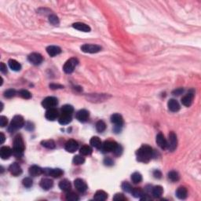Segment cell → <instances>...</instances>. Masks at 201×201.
Masks as SVG:
<instances>
[{"label": "cell", "mask_w": 201, "mask_h": 201, "mask_svg": "<svg viewBox=\"0 0 201 201\" xmlns=\"http://www.w3.org/2000/svg\"><path fill=\"white\" fill-rule=\"evenodd\" d=\"M7 123H8V120H7V118L4 116H0V126L2 127H6L7 125Z\"/></svg>", "instance_id": "47"}, {"label": "cell", "mask_w": 201, "mask_h": 201, "mask_svg": "<svg viewBox=\"0 0 201 201\" xmlns=\"http://www.w3.org/2000/svg\"><path fill=\"white\" fill-rule=\"evenodd\" d=\"M73 27L75 28V29H76V30L81 31V32H90V26L87 25V24L82 23V22H77V23L73 24Z\"/></svg>", "instance_id": "22"}, {"label": "cell", "mask_w": 201, "mask_h": 201, "mask_svg": "<svg viewBox=\"0 0 201 201\" xmlns=\"http://www.w3.org/2000/svg\"><path fill=\"white\" fill-rule=\"evenodd\" d=\"M9 66L13 71H15V72H18L21 69V64L18 61H17L16 60H14V59H10L9 61Z\"/></svg>", "instance_id": "30"}, {"label": "cell", "mask_w": 201, "mask_h": 201, "mask_svg": "<svg viewBox=\"0 0 201 201\" xmlns=\"http://www.w3.org/2000/svg\"><path fill=\"white\" fill-rule=\"evenodd\" d=\"M43 174V169L39 166L33 165L29 168V175L32 177H36Z\"/></svg>", "instance_id": "24"}, {"label": "cell", "mask_w": 201, "mask_h": 201, "mask_svg": "<svg viewBox=\"0 0 201 201\" xmlns=\"http://www.w3.org/2000/svg\"><path fill=\"white\" fill-rule=\"evenodd\" d=\"M176 196L180 199H185L188 196V191L185 187H179L176 191Z\"/></svg>", "instance_id": "26"}, {"label": "cell", "mask_w": 201, "mask_h": 201, "mask_svg": "<svg viewBox=\"0 0 201 201\" xmlns=\"http://www.w3.org/2000/svg\"><path fill=\"white\" fill-rule=\"evenodd\" d=\"M6 140V138H5V135H4L3 133H0V144L2 145V144H3L4 141H5Z\"/></svg>", "instance_id": "54"}, {"label": "cell", "mask_w": 201, "mask_h": 201, "mask_svg": "<svg viewBox=\"0 0 201 201\" xmlns=\"http://www.w3.org/2000/svg\"><path fill=\"white\" fill-rule=\"evenodd\" d=\"M58 121L61 125H66V124H69V123H71V121H72V115L65 114V113H61L60 117H59Z\"/></svg>", "instance_id": "25"}, {"label": "cell", "mask_w": 201, "mask_h": 201, "mask_svg": "<svg viewBox=\"0 0 201 201\" xmlns=\"http://www.w3.org/2000/svg\"><path fill=\"white\" fill-rule=\"evenodd\" d=\"M156 141L157 145H159L162 149H165V148H168V141H167L166 138H164V136L161 133L157 134Z\"/></svg>", "instance_id": "18"}, {"label": "cell", "mask_w": 201, "mask_h": 201, "mask_svg": "<svg viewBox=\"0 0 201 201\" xmlns=\"http://www.w3.org/2000/svg\"><path fill=\"white\" fill-rule=\"evenodd\" d=\"M61 111V113L73 115V112H74V108H73V106L70 105V104H65V105L62 106Z\"/></svg>", "instance_id": "36"}, {"label": "cell", "mask_w": 201, "mask_h": 201, "mask_svg": "<svg viewBox=\"0 0 201 201\" xmlns=\"http://www.w3.org/2000/svg\"><path fill=\"white\" fill-rule=\"evenodd\" d=\"M82 156H89L92 153V148L89 145H83L80 150Z\"/></svg>", "instance_id": "35"}, {"label": "cell", "mask_w": 201, "mask_h": 201, "mask_svg": "<svg viewBox=\"0 0 201 201\" xmlns=\"http://www.w3.org/2000/svg\"><path fill=\"white\" fill-rule=\"evenodd\" d=\"M43 173L46 175H49V176H51L53 178H60L61 176H62L64 174L63 171L61 169H59V168H54V169H52V168H46V169H43Z\"/></svg>", "instance_id": "8"}, {"label": "cell", "mask_w": 201, "mask_h": 201, "mask_svg": "<svg viewBox=\"0 0 201 201\" xmlns=\"http://www.w3.org/2000/svg\"><path fill=\"white\" fill-rule=\"evenodd\" d=\"M126 197L124 196V194L122 193H117V194L115 195V196L113 197V200L116 201H122V200H126Z\"/></svg>", "instance_id": "46"}, {"label": "cell", "mask_w": 201, "mask_h": 201, "mask_svg": "<svg viewBox=\"0 0 201 201\" xmlns=\"http://www.w3.org/2000/svg\"><path fill=\"white\" fill-rule=\"evenodd\" d=\"M0 71H1V73H7L6 65L4 63H1V65H0Z\"/></svg>", "instance_id": "52"}, {"label": "cell", "mask_w": 201, "mask_h": 201, "mask_svg": "<svg viewBox=\"0 0 201 201\" xmlns=\"http://www.w3.org/2000/svg\"><path fill=\"white\" fill-rule=\"evenodd\" d=\"M28 61L34 65H39L42 62V57L40 53H32L28 56Z\"/></svg>", "instance_id": "10"}, {"label": "cell", "mask_w": 201, "mask_h": 201, "mask_svg": "<svg viewBox=\"0 0 201 201\" xmlns=\"http://www.w3.org/2000/svg\"><path fill=\"white\" fill-rule=\"evenodd\" d=\"M9 171L14 176H19L22 173V169L18 163H14L10 166Z\"/></svg>", "instance_id": "16"}, {"label": "cell", "mask_w": 201, "mask_h": 201, "mask_svg": "<svg viewBox=\"0 0 201 201\" xmlns=\"http://www.w3.org/2000/svg\"><path fill=\"white\" fill-rule=\"evenodd\" d=\"M106 129V124L104 121L102 120H99L96 124V130H97V132L99 133H102L103 131H105Z\"/></svg>", "instance_id": "37"}, {"label": "cell", "mask_w": 201, "mask_h": 201, "mask_svg": "<svg viewBox=\"0 0 201 201\" xmlns=\"http://www.w3.org/2000/svg\"><path fill=\"white\" fill-rule=\"evenodd\" d=\"M13 153V150L8 146H3L0 148V156L2 160L9 159Z\"/></svg>", "instance_id": "17"}, {"label": "cell", "mask_w": 201, "mask_h": 201, "mask_svg": "<svg viewBox=\"0 0 201 201\" xmlns=\"http://www.w3.org/2000/svg\"><path fill=\"white\" fill-rule=\"evenodd\" d=\"M153 154L152 148L148 145H143L136 152V156L138 161L141 163H148L151 160Z\"/></svg>", "instance_id": "1"}, {"label": "cell", "mask_w": 201, "mask_h": 201, "mask_svg": "<svg viewBox=\"0 0 201 201\" xmlns=\"http://www.w3.org/2000/svg\"><path fill=\"white\" fill-rule=\"evenodd\" d=\"M163 192H164V189L160 185H156L152 189V194L156 198L160 197L163 195Z\"/></svg>", "instance_id": "28"}, {"label": "cell", "mask_w": 201, "mask_h": 201, "mask_svg": "<svg viewBox=\"0 0 201 201\" xmlns=\"http://www.w3.org/2000/svg\"><path fill=\"white\" fill-rule=\"evenodd\" d=\"M74 185L76 189H77L79 192H84L87 191V183H86L83 179H81V178H77V179H76L74 182Z\"/></svg>", "instance_id": "12"}, {"label": "cell", "mask_w": 201, "mask_h": 201, "mask_svg": "<svg viewBox=\"0 0 201 201\" xmlns=\"http://www.w3.org/2000/svg\"><path fill=\"white\" fill-rule=\"evenodd\" d=\"M117 144L116 141H104V143L101 146V148L104 151V152H113L115 150V148H116Z\"/></svg>", "instance_id": "11"}, {"label": "cell", "mask_w": 201, "mask_h": 201, "mask_svg": "<svg viewBox=\"0 0 201 201\" xmlns=\"http://www.w3.org/2000/svg\"><path fill=\"white\" fill-rule=\"evenodd\" d=\"M41 144H42V146L46 148H49V149H53V148H54L55 146H56L54 141L52 139L42 141V142H41Z\"/></svg>", "instance_id": "32"}, {"label": "cell", "mask_w": 201, "mask_h": 201, "mask_svg": "<svg viewBox=\"0 0 201 201\" xmlns=\"http://www.w3.org/2000/svg\"><path fill=\"white\" fill-rule=\"evenodd\" d=\"M153 176L155 177L156 178L160 179V178H161V177H162V173H161L159 170H156V171H154L153 172Z\"/></svg>", "instance_id": "51"}, {"label": "cell", "mask_w": 201, "mask_h": 201, "mask_svg": "<svg viewBox=\"0 0 201 201\" xmlns=\"http://www.w3.org/2000/svg\"><path fill=\"white\" fill-rule=\"evenodd\" d=\"M25 149V142L23 138L21 135H17L14 140V148H13V153L17 157H20L23 155L24 151Z\"/></svg>", "instance_id": "2"}, {"label": "cell", "mask_w": 201, "mask_h": 201, "mask_svg": "<svg viewBox=\"0 0 201 201\" xmlns=\"http://www.w3.org/2000/svg\"><path fill=\"white\" fill-rule=\"evenodd\" d=\"M168 178H169V180L171 181V182H178V181L179 180L180 176H179L178 172L172 171L168 173Z\"/></svg>", "instance_id": "34"}, {"label": "cell", "mask_w": 201, "mask_h": 201, "mask_svg": "<svg viewBox=\"0 0 201 201\" xmlns=\"http://www.w3.org/2000/svg\"><path fill=\"white\" fill-rule=\"evenodd\" d=\"M122 152H123V148H122L121 145H117L116 148H115V150L113 151V152H114V154L116 156L121 155Z\"/></svg>", "instance_id": "48"}, {"label": "cell", "mask_w": 201, "mask_h": 201, "mask_svg": "<svg viewBox=\"0 0 201 201\" xmlns=\"http://www.w3.org/2000/svg\"><path fill=\"white\" fill-rule=\"evenodd\" d=\"M121 187H122V189H123V190L125 191V192H130V193H131L133 189H134V188H132V186H131V184L128 183V182H123V184H122V185H121Z\"/></svg>", "instance_id": "42"}, {"label": "cell", "mask_w": 201, "mask_h": 201, "mask_svg": "<svg viewBox=\"0 0 201 201\" xmlns=\"http://www.w3.org/2000/svg\"><path fill=\"white\" fill-rule=\"evenodd\" d=\"M78 63H79V61L76 58V57H73V58H70L69 60H68L67 61L65 62V64L64 65L63 70L65 73H68V74H70L74 71L75 68L77 65Z\"/></svg>", "instance_id": "4"}, {"label": "cell", "mask_w": 201, "mask_h": 201, "mask_svg": "<svg viewBox=\"0 0 201 201\" xmlns=\"http://www.w3.org/2000/svg\"><path fill=\"white\" fill-rule=\"evenodd\" d=\"M168 106L170 111L173 112H176L179 111V109H180V104L175 99L169 100V101L168 103Z\"/></svg>", "instance_id": "21"}, {"label": "cell", "mask_w": 201, "mask_h": 201, "mask_svg": "<svg viewBox=\"0 0 201 201\" xmlns=\"http://www.w3.org/2000/svg\"><path fill=\"white\" fill-rule=\"evenodd\" d=\"M59 116L58 111L53 108H49L47 109L46 114H45V117L49 121H53V120H57V118Z\"/></svg>", "instance_id": "14"}, {"label": "cell", "mask_w": 201, "mask_h": 201, "mask_svg": "<svg viewBox=\"0 0 201 201\" xmlns=\"http://www.w3.org/2000/svg\"><path fill=\"white\" fill-rule=\"evenodd\" d=\"M25 126V120L21 116L17 115L13 118L12 121L10 123V125L9 127L10 132H14L18 129H21Z\"/></svg>", "instance_id": "3"}, {"label": "cell", "mask_w": 201, "mask_h": 201, "mask_svg": "<svg viewBox=\"0 0 201 201\" xmlns=\"http://www.w3.org/2000/svg\"><path fill=\"white\" fill-rule=\"evenodd\" d=\"M58 104V100L54 97H47L42 101V105L44 108H53Z\"/></svg>", "instance_id": "5"}, {"label": "cell", "mask_w": 201, "mask_h": 201, "mask_svg": "<svg viewBox=\"0 0 201 201\" xmlns=\"http://www.w3.org/2000/svg\"><path fill=\"white\" fill-rule=\"evenodd\" d=\"M182 93H183V89L182 88H178V89H176L175 90H174L173 91V94L174 95H180V94H182Z\"/></svg>", "instance_id": "53"}, {"label": "cell", "mask_w": 201, "mask_h": 201, "mask_svg": "<svg viewBox=\"0 0 201 201\" xmlns=\"http://www.w3.org/2000/svg\"><path fill=\"white\" fill-rule=\"evenodd\" d=\"M46 52L50 57H55L61 53V49L57 46H49L46 48Z\"/></svg>", "instance_id": "20"}, {"label": "cell", "mask_w": 201, "mask_h": 201, "mask_svg": "<svg viewBox=\"0 0 201 201\" xmlns=\"http://www.w3.org/2000/svg\"><path fill=\"white\" fill-rule=\"evenodd\" d=\"M131 181L134 184H138L142 181V176L138 172H134L131 175Z\"/></svg>", "instance_id": "33"}, {"label": "cell", "mask_w": 201, "mask_h": 201, "mask_svg": "<svg viewBox=\"0 0 201 201\" xmlns=\"http://www.w3.org/2000/svg\"><path fill=\"white\" fill-rule=\"evenodd\" d=\"M107 198H108V194L103 190L97 191L94 196V199H95V200H98V201H104Z\"/></svg>", "instance_id": "27"}, {"label": "cell", "mask_w": 201, "mask_h": 201, "mask_svg": "<svg viewBox=\"0 0 201 201\" xmlns=\"http://www.w3.org/2000/svg\"><path fill=\"white\" fill-rule=\"evenodd\" d=\"M53 182L49 178H42L40 182V186L44 190H49L53 187Z\"/></svg>", "instance_id": "23"}, {"label": "cell", "mask_w": 201, "mask_h": 201, "mask_svg": "<svg viewBox=\"0 0 201 201\" xmlns=\"http://www.w3.org/2000/svg\"><path fill=\"white\" fill-rule=\"evenodd\" d=\"M59 188L61 190L65 191V192H69L71 189V183L67 179H64V180L61 181L59 183Z\"/></svg>", "instance_id": "29"}, {"label": "cell", "mask_w": 201, "mask_h": 201, "mask_svg": "<svg viewBox=\"0 0 201 201\" xmlns=\"http://www.w3.org/2000/svg\"><path fill=\"white\" fill-rule=\"evenodd\" d=\"M81 49L84 53H96L101 50V47L96 44H84L81 46Z\"/></svg>", "instance_id": "7"}, {"label": "cell", "mask_w": 201, "mask_h": 201, "mask_svg": "<svg viewBox=\"0 0 201 201\" xmlns=\"http://www.w3.org/2000/svg\"><path fill=\"white\" fill-rule=\"evenodd\" d=\"M111 122L113 124H115V126L116 127H120L124 124V119H123L121 115L115 113L111 116Z\"/></svg>", "instance_id": "15"}, {"label": "cell", "mask_w": 201, "mask_h": 201, "mask_svg": "<svg viewBox=\"0 0 201 201\" xmlns=\"http://www.w3.org/2000/svg\"><path fill=\"white\" fill-rule=\"evenodd\" d=\"M49 23L52 24L53 25H54V26H57V25H59V19L56 16V15H54V14H51V15H49Z\"/></svg>", "instance_id": "41"}, {"label": "cell", "mask_w": 201, "mask_h": 201, "mask_svg": "<svg viewBox=\"0 0 201 201\" xmlns=\"http://www.w3.org/2000/svg\"><path fill=\"white\" fill-rule=\"evenodd\" d=\"M79 148V144H78L77 141L76 140L71 139L69 141H68L67 142L65 143V148L67 152H71V153H73V152H75L76 150L78 149Z\"/></svg>", "instance_id": "9"}, {"label": "cell", "mask_w": 201, "mask_h": 201, "mask_svg": "<svg viewBox=\"0 0 201 201\" xmlns=\"http://www.w3.org/2000/svg\"><path fill=\"white\" fill-rule=\"evenodd\" d=\"M15 95H16V90H14V89H9V90H6L4 92V96L7 98H11Z\"/></svg>", "instance_id": "45"}, {"label": "cell", "mask_w": 201, "mask_h": 201, "mask_svg": "<svg viewBox=\"0 0 201 201\" xmlns=\"http://www.w3.org/2000/svg\"><path fill=\"white\" fill-rule=\"evenodd\" d=\"M131 193H132V195L134 196V197L139 198V199L143 196V195H144V192H143V191L141 190V189H138V188L133 189Z\"/></svg>", "instance_id": "43"}, {"label": "cell", "mask_w": 201, "mask_h": 201, "mask_svg": "<svg viewBox=\"0 0 201 201\" xmlns=\"http://www.w3.org/2000/svg\"><path fill=\"white\" fill-rule=\"evenodd\" d=\"M73 164H76V165H81V164H83L85 162L84 157H83L80 155H76V156H74L73 160Z\"/></svg>", "instance_id": "38"}, {"label": "cell", "mask_w": 201, "mask_h": 201, "mask_svg": "<svg viewBox=\"0 0 201 201\" xmlns=\"http://www.w3.org/2000/svg\"><path fill=\"white\" fill-rule=\"evenodd\" d=\"M178 145V139H177V135L175 132H171L169 134V139L168 141V149L171 152H174L177 148Z\"/></svg>", "instance_id": "6"}, {"label": "cell", "mask_w": 201, "mask_h": 201, "mask_svg": "<svg viewBox=\"0 0 201 201\" xmlns=\"http://www.w3.org/2000/svg\"><path fill=\"white\" fill-rule=\"evenodd\" d=\"M193 99H194V94H193V93H189V94L184 96L182 98V104L186 106V107H189V106L192 104Z\"/></svg>", "instance_id": "19"}, {"label": "cell", "mask_w": 201, "mask_h": 201, "mask_svg": "<svg viewBox=\"0 0 201 201\" xmlns=\"http://www.w3.org/2000/svg\"><path fill=\"white\" fill-rule=\"evenodd\" d=\"M49 87L52 90H56V89H62L63 88V86L60 84H54V83H52V84L49 85Z\"/></svg>", "instance_id": "50"}, {"label": "cell", "mask_w": 201, "mask_h": 201, "mask_svg": "<svg viewBox=\"0 0 201 201\" xmlns=\"http://www.w3.org/2000/svg\"><path fill=\"white\" fill-rule=\"evenodd\" d=\"M66 199L69 201H76V200H79L80 198H79V196H77V194H76L75 192H68L67 195H66Z\"/></svg>", "instance_id": "40"}, {"label": "cell", "mask_w": 201, "mask_h": 201, "mask_svg": "<svg viewBox=\"0 0 201 201\" xmlns=\"http://www.w3.org/2000/svg\"><path fill=\"white\" fill-rule=\"evenodd\" d=\"M104 164H105L106 166H112L113 164H114V162H113V160L111 159V158H109V157H107V158L104 159Z\"/></svg>", "instance_id": "49"}, {"label": "cell", "mask_w": 201, "mask_h": 201, "mask_svg": "<svg viewBox=\"0 0 201 201\" xmlns=\"http://www.w3.org/2000/svg\"><path fill=\"white\" fill-rule=\"evenodd\" d=\"M19 96L24 99H30L32 97V94L28 90H21L19 91Z\"/></svg>", "instance_id": "39"}, {"label": "cell", "mask_w": 201, "mask_h": 201, "mask_svg": "<svg viewBox=\"0 0 201 201\" xmlns=\"http://www.w3.org/2000/svg\"><path fill=\"white\" fill-rule=\"evenodd\" d=\"M89 116H90V113L86 109H81L79 112H77L76 113V119L81 123H84V122H87V120L89 119Z\"/></svg>", "instance_id": "13"}, {"label": "cell", "mask_w": 201, "mask_h": 201, "mask_svg": "<svg viewBox=\"0 0 201 201\" xmlns=\"http://www.w3.org/2000/svg\"><path fill=\"white\" fill-rule=\"evenodd\" d=\"M90 143L92 146L94 147V148H97V149H100V148H101V146H102L101 141H100V138H99L98 137H93V138L90 139Z\"/></svg>", "instance_id": "31"}, {"label": "cell", "mask_w": 201, "mask_h": 201, "mask_svg": "<svg viewBox=\"0 0 201 201\" xmlns=\"http://www.w3.org/2000/svg\"><path fill=\"white\" fill-rule=\"evenodd\" d=\"M22 183H23L24 186L26 188H30L32 187V185H33V181L31 178H24L23 181H22Z\"/></svg>", "instance_id": "44"}]
</instances>
